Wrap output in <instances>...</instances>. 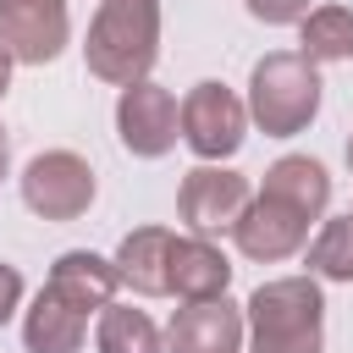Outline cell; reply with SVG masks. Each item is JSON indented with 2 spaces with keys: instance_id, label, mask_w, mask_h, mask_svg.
Here are the masks:
<instances>
[{
  "instance_id": "6da1fadb",
  "label": "cell",
  "mask_w": 353,
  "mask_h": 353,
  "mask_svg": "<svg viewBox=\"0 0 353 353\" xmlns=\"http://www.w3.org/2000/svg\"><path fill=\"white\" fill-rule=\"evenodd\" d=\"M83 61L110 88L149 83V72L160 61V0H99Z\"/></svg>"
},
{
  "instance_id": "7a4b0ae2",
  "label": "cell",
  "mask_w": 353,
  "mask_h": 353,
  "mask_svg": "<svg viewBox=\"0 0 353 353\" xmlns=\"http://www.w3.org/2000/svg\"><path fill=\"white\" fill-rule=\"evenodd\" d=\"M243 314H248V353H325V292L314 276L259 281Z\"/></svg>"
},
{
  "instance_id": "3957f363",
  "label": "cell",
  "mask_w": 353,
  "mask_h": 353,
  "mask_svg": "<svg viewBox=\"0 0 353 353\" xmlns=\"http://www.w3.org/2000/svg\"><path fill=\"white\" fill-rule=\"evenodd\" d=\"M320 116V66L298 50H276L248 72V121L265 138H298Z\"/></svg>"
},
{
  "instance_id": "277c9868",
  "label": "cell",
  "mask_w": 353,
  "mask_h": 353,
  "mask_svg": "<svg viewBox=\"0 0 353 353\" xmlns=\"http://www.w3.org/2000/svg\"><path fill=\"white\" fill-rule=\"evenodd\" d=\"M248 138V99H237L226 83H193L182 94V143L204 160V165H221L243 149Z\"/></svg>"
},
{
  "instance_id": "5b68a950",
  "label": "cell",
  "mask_w": 353,
  "mask_h": 353,
  "mask_svg": "<svg viewBox=\"0 0 353 353\" xmlns=\"http://www.w3.org/2000/svg\"><path fill=\"white\" fill-rule=\"evenodd\" d=\"M22 204L39 221H77L94 204V165L72 149H44L22 171Z\"/></svg>"
},
{
  "instance_id": "8992f818",
  "label": "cell",
  "mask_w": 353,
  "mask_h": 353,
  "mask_svg": "<svg viewBox=\"0 0 353 353\" xmlns=\"http://www.w3.org/2000/svg\"><path fill=\"white\" fill-rule=\"evenodd\" d=\"M254 204V188L243 171H226V165H193L176 188V215L193 237H215V232H232L243 221V210Z\"/></svg>"
},
{
  "instance_id": "52a82bcc",
  "label": "cell",
  "mask_w": 353,
  "mask_h": 353,
  "mask_svg": "<svg viewBox=\"0 0 353 353\" xmlns=\"http://www.w3.org/2000/svg\"><path fill=\"white\" fill-rule=\"evenodd\" d=\"M116 138H121V149L138 154V160L171 154L176 138H182V105H176V94L160 88V83H132V88H121V99H116Z\"/></svg>"
},
{
  "instance_id": "ba28073f",
  "label": "cell",
  "mask_w": 353,
  "mask_h": 353,
  "mask_svg": "<svg viewBox=\"0 0 353 353\" xmlns=\"http://www.w3.org/2000/svg\"><path fill=\"white\" fill-rule=\"evenodd\" d=\"M72 39L66 0H0V44L22 66H50Z\"/></svg>"
},
{
  "instance_id": "9c48e42d",
  "label": "cell",
  "mask_w": 353,
  "mask_h": 353,
  "mask_svg": "<svg viewBox=\"0 0 353 353\" xmlns=\"http://www.w3.org/2000/svg\"><path fill=\"white\" fill-rule=\"evenodd\" d=\"M309 215L303 210H292V204H281V199H270V193H254V204L243 210V221L232 226V243H237V254L243 259H254V265H276V259H292L298 248H309Z\"/></svg>"
},
{
  "instance_id": "30bf717a",
  "label": "cell",
  "mask_w": 353,
  "mask_h": 353,
  "mask_svg": "<svg viewBox=\"0 0 353 353\" xmlns=\"http://www.w3.org/2000/svg\"><path fill=\"white\" fill-rule=\"evenodd\" d=\"M248 314L232 298H204L171 314L165 325V353H243Z\"/></svg>"
},
{
  "instance_id": "8fae6325",
  "label": "cell",
  "mask_w": 353,
  "mask_h": 353,
  "mask_svg": "<svg viewBox=\"0 0 353 353\" xmlns=\"http://www.w3.org/2000/svg\"><path fill=\"white\" fill-rule=\"evenodd\" d=\"M116 287H121L116 259H105V254H94V248H66V254L50 265V276H44V292H55V298H61L66 309H77V314L110 309V303H116Z\"/></svg>"
},
{
  "instance_id": "7c38bea8",
  "label": "cell",
  "mask_w": 353,
  "mask_h": 353,
  "mask_svg": "<svg viewBox=\"0 0 353 353\" xmlns=\"http://www.w3.org/2000/svg\"><path fill=\"white\" fill-rule=\"evenodd\" d=\"M171 226H132L116 243V276L121 287H132L138 298H165L171 292Z\"/></svg>"
},
{
  "instance_id": "4fadbf2b",
  "label": "cell",
  "mask_w": 353,
  "mask_h": 353,
  "mask_svg": "<svg viewBox=\"0 0 353 353\" xmlns=\"http://www.w3.org/2000/svg\"><path fill=\"white\" fill-rule=\"evenodd\" d=\"M232 287V265L210 237H176L171 243V292L182 303H204V298H226Z\"/></svg>"
},
{
  "instance_id": "5bb4252c",
  "label": "cell",
  "mask_w": 353,
  "mask_h": 353,
  "mask_svg": "<svg viewBox=\"0 0 353 353\" xmlns=\"http://www.w3.org/2000/svg\"><path fill=\"white\" fill-rule=\"evenodd\" d=\"M259 193L303 210L309 221H325V210H331V176H325V165L309 160V154H281V160L265 171V188H259Z\"/></svg>"
},
{
  "instance_id": "9a60e30c",
  "label": "cell",
  "mask_w": 353,
  "mask_h": 353,
  "mask_svg": "<svg viewBox=\"0 0 353 353\" xmlns=\"http://www.w3.org/2000/svg\"><path fill=\"white\" fill-rule=\"evenodd\" d=\"M83 336H88V314L66 309L55 292L39 287V298L22 314V347L28 353H83Z\"/></svg>"
},
{
  "instance_id": "2e32d148",
  "label": "cell",
  "mask_w": 353,
  "mask_h": 353,
  "mask_svg": "<svg viewBox=\"0 0 353 353\" xmlns=\"http://www.w3.org/2000/svg\"><path fill=\"white\" fill-rule=\"evenodd\" d=\"M298 55H309L314 66L353 61V11L347 6H314L298 22Z\"/></svg>"
},
{
  "instance_id": "e0dca14e",
  "label": "cell",
  "mask_w": 353,
  "mask_h": 353,
  "mask_svg": "<svg viewBox=\"0 0 353 353\" xmlns=\"http://www.w3.org/2000/svg\"><path fill=\"white\" fill-rule=\"evenodd\" d=\"M94 347H99V353H165V336H160V325H154L143 309L110 303V309H99Z\"/></svg>"
},
{
  "instance_id": "ac0fdd59",
  "label": "cell",
  "mask_w": 353,
  "mask_h": 353,
  "mask_svg": "<svg viewBox=\"0 0 353 353\" xmlns=\"http://www.w3.org/2000/svg\"><path fill=\"white\" fill-rule=\"evenodd\" d=\"M309 276L314 281H353V215L320 221L309 237Z\"/></svg>"
},
{
  "instance_id": "d6986e66",
  "label": "cell",
  "mask_w": 353,
  "mask_h": 353,
  "mask_svg": "<svg viewBox=\"0 0 353 353\" xmlns=\"http://www.w3.org/2000/svg\"><path fill=\"white\" fill-rule=\"evenodd\" d=\"M254 22L265 28H287V22H303L309 17V0H243Z\"/></svg>"
},
{
  "instance_id": "ffe728a7",
  "label": "cell",
  "mask_w": 353,
  "mask_h": 353,
  "mask_svg": "<svg viewBox=\"0 0 353 353\" xmlns=\"http://www.w3.org/2000/svg\"><path fill=\"white\" fill-rule=\"evenodd\" d=\"M17 303H22V270L0 259V325L17 314Z\"/></svg>"
},
{
  "instance_id": "44dd1931",
  "label": "cell",
  "mask_w": 353,
  "mask_h": 353,
  "mask_svg": "<svg viewBox=\"0 0 353 353\" xmlns=\"http://www.w3.org/2000/svg\"><path fill=\"white\" fill-rule=\"evenodd\" d=\"M11 66H17V61H11L6 44H0V99H6V88H11Z\"/></svg>"
},
{
  "instance_id": "7402d4cb",
  "label": "cell",
  "mask_w": 353,
  "mask_h": 353,
  "mask_svg": "<svg viewBox=\"0 0 353 353\" xmlns=\"http://www.w3.org/2000/svg\"><path fill=\"white\" fill-rule=\"evenodd\" d=\"M6 165H11V143H6V132H0V176H6Z\"/></svg>"
},
{
  "instance_id": "603a6c76",
  "label": "cell",
  "mask_w": 353,
  "mask_h": 353,
  "mask_svg": "<svg viewBox=\"0 0 353 353\" xmlns=\"http://www.w3.org/2000/svg\"><path fill=\"white\" fill-rule=\"evenodd\" d=\"M347 165H353V138H347Z\"/></svg>"
},
{
  "instance_id": "cb8c5ba5",
  "label": "cell",
  "mask_w": 353,
  "mask_h": 353,
  "mask_svg": "<svg viewBox=\"0 0 353 353\" xmlns=\"http://www.w3.org/2000/svg\"><path fill=\"white\" fill-rule=\"evenodd\" d=\"M347 215H353V210H347Z\"/></svg>"
}]
</instances>
